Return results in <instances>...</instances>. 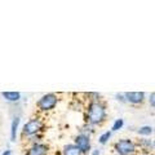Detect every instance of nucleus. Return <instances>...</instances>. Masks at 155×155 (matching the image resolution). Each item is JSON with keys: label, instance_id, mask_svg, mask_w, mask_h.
<instances>
[{"label": "nucleus", "instance_id": "obj_18", "mask_svg": "<svg viewBox=\"0 0 155 155\" xmlns=\"http://www.w3.org/2000/svg\"><path fill=\"white\" fill-rule=\"evenodd\" d=\"M92 155H100V151L98 150H93V151H92Z\"/></svg>", "mask_w": 155, "mask_h": 155}, {"label": "nucleus", "instance_id": "obj_1", "mask_svg": "<svg viewBox=\"0 0 155 155\" xmlns=\"http://www.w3.org/2000/svg\"><path fill=\"white\" fill-rule=\"evenodd\" d=\"M87 119L88 122L93 125L102 124L106 119V107L102 102L100 101H93L88 106V111H87Z\"/></svg>", "mask_w": 155, "mask_h": 155}, {"label": "nucleus", "instance_id": "obj_19", "mask_svg": "<svg viewBox=\"0 0 155 155\" xmlns=\"http://www.w3.org/2000/svg\"><path fill=\"white\" fill-rule=\"evenodd\" d=\"M137 155H150L149 153H140V154H137Z\"/></svg>", "mask_w": 155, "mask_h": 155}, {"label": "nucleus", "instance_id": "obj_20", "mask_svg": "<svg viewBox=\"0 0 155 155\" xmlns=\"http://www.w3.org/2000/svg\"><path fill=\"white\" fill-rule=\"evenodd\" d=\"M153 145H154V150H155V140H154V142H153Z\"/></svg>", "mask_w": 155, "mask_h": 155}, {"label": "nucleus", "instance_id": "obj_14", "mask_svg": "<svg viewBox=\"0 0 155 155\" xmlns=\"http://www.w3.org/2000/svg\"><path fill=\"white\" fill-rule=\"evenodd\" d=\"M124 125V120L123 119H116L115 122L113 123V127H111V130H114V132H116V130L122 129Z\"/></svg>", "mask_w": 155, "mask_h": 155}, {"label": "nucleus", "instance_id": "obj_13", "mask_svg": "<svg viewBox=\"0 0 155 155\" xmlns=\"http://www.w3.org/2000/svg\"><path fill=\"white\" fill-rule=\"evenodd\" d=\"M110 137H111V130H106V132H104V133L98 137V142H100L101 145L107 143V141L110 140Z\"/></svg>", "mask_w": 155, "mask_h": 155}, {"label": "nucleus", "instance_id": "obj_11", "mask_svg": "<svg viewBox=\"0 0 155 155\" xmlns=\"http://www.w3.org/2000/svg\"><path fill=\"white\" fill-rule=\"evenodd\" d=\"M18 124H19V118H14L13 122H12V129H11V138H12V141H16Z\"/></svg>", "mask_w": 155, "mask_h": 155}, {"label": "nucleus", "instance_id": "obj_5", "mask_svg": "<svg viewBox=\"0 0 155 155\" xmlns=\"http://www.w3.org/2000/svg\"><path fill=\"white\" fill-rule=\"evenodd\" d=\"M75 145L80 149L83 154H87L91 150V140L87 134H79L75 137Z\"/></svg>", "mask_w": 155, "mask_h": 155}, {"label": "nucleus", "instance_id": "obj_15", "mask_svg": "<svg viewBox=\"0 0 155 155\" xmlns=\"http://www.w3.org/2000/svg\"><path fill=\"white\" fill-rule=\"evenodd\" d=\"M147 101H149L150 106H151L153 109H155V92H151V93H150V96H149Z\"/></svg>", "mask_w": 155, "mask_h": 155}, {"label": "nucleus", "instance_id": "obj_12", "mask_svg": "<svg viewBox=\"0 0 155 155\" xmlns=\"http://www.w3.org/2000/svg\"><path fill=\"white\" fill-rule=\"evenodd\" d=\"M137 133L140 136H143V137H147L153 133V127H150V125H143V127H140L137 129Z\"/></svg>", "mask_w": 155, "mask_h": 155}, {"label": "nucleus", "instance_id": "obj_9", "mask_svg": "<svg viewBox=\"0 0 155 155\" xmlns=\"http://www.w3.org/2000/svg\"><path fill=\"white\" fill-rule=\"evenodd\" d=\"M83 153L76 145H66L64 147V155H81Z\"/></svg>", "mask_w": 155, "mask_h": 155}, {"label": "nucleus", "instance_id": "obj_4", "mask_svg": "<svg viewBox=\"0 0 155 155\" xmlns=\"http://www.w3.org/2000/svg\"><path fill=\"white\" fill-rule=\"evenodd\" d=\"M125 100L132 105H141L146 100V94L143 92H125Z\"/></svg>", "mask_w": 155, "mask_h": 155}, {"label": "nucleus", "instance_id": "obj_17", "mask_svg": "<svg viewBox=\"0 0 155 155\" xmlns=\"http://www.w3.org/2000/svg\"><path fill=\"white\" fill-rule=\"evenodd\" d=\"M2 155H12V151H11V150H5V151H4Z\"/></svg>", "mask_w": 155, "mask_h": 155}, {"label": "nucleus", "instance_id": "obj_2", "mask_svg": "<svg viewBox=\"0 0 155 155\" xmlns=\"http://www.w3.org/2000/svg\"><path fill=\"white\" fill-rule=\"evenodd\" d=\"M116 155H136L137 153V143L129 138H122L114 145Z\"/></svg>", "mask_w": 155, "mask_h": 155}, {"label": "nucleus", "instance_id": "obj_8", "mask_svg": "<svg viewBox=\"0 0 155 155\" xmlns=\"http://www.w3.org/2000/svg\"><path fill=\"white\" fill-rule=\"evenodd\" d=\"M47 153H48V147L45 145L36 143L30 149V155H47Z\"/></svg>", "mask_w": 155, "mask_h": 155}, {"label": "nucleus", "instance_id": "obj_10", "mask_svg": "<svg viewBox=\"0 0 155 155\" xmlns=\"http://www.w3.org/2000/svg\"><path fill=\"white\" fill-rule=\"evenodd\" d=\"M3 97L8 101H12V102H14V101H18L19 98H21V94L18 93V92H3Z\"/></svg>", "mask_w": 155, "mask_h": 155}, {"label": "nucleus", "instance_id": "obj_7", "mask_svg": "<svg viewBox=\"0 0 155 155\" xmlns=\"http://www.w3.org/2000/svg\"><path fill=\"white\" fill-rule=\"evenodd\" d=\"M153 142L154 141H151V140H147V138H140L137 141V146L142 150V153H147L150 149H154Z\"/></svg>", "mask_w": 155, "mask_h": 155}, {"label": "nucleus", "instance_id": "obj_6", "mask_svg": "<svg viewBox=\"0 0 155 155\" xmlns=\"http://www.w3.org/2000/svg\"><path fill=\"white\" fill-rule=\"evenodd\" d=\"M40 129H41L40 120H39V119H31L30 122H27L25 124V127H23V133L31 136V134L38 133Z\"/></svg>", "mask_w": 155, "mask_h": 155}, {"label": "nucleus", "instance_id": "obj_21", "mask_svg": "<svg viewBox=\"0 0 155 155\" xmlns=\"http://www.w3.org/2000/svg\"><path fill=\"white\" fill-rule=\"evenodd\" d=\"M114 155H116V154H114Z\"/></svg>", "mask_w": 155, "mask_h": 155}, {"label": "nucleus", "instance_id": "obj_3", "mask_svg": "<svg viewBox=\"0 0 155 155\" xmlns=\"http://www.w3.org/2000/svg\"><path fill=\"white\" fill-rule=\"evenodd\" d=\"M57 105V97L53 93H48L45 96H43L40 100L38 101V106L41 110H52Z\"/></svg>", "mask_w": 155, "mask_h": 155}, {"label": "nucleus", "instance_id": "obj_16", "mask_svg": "<svg viewBox=\"0 0 155 155\" xmlns=\"http://www.w3.org/2000/svg\"><path fill=\"white\" fill-rule=\"evenodd\" d=\"M115 97H116V100H118V101H120V102H127V100H125V94H124V93H118Z\"/></svg>", "mask_w": 155, "mask_h": 155}]
</instances>
